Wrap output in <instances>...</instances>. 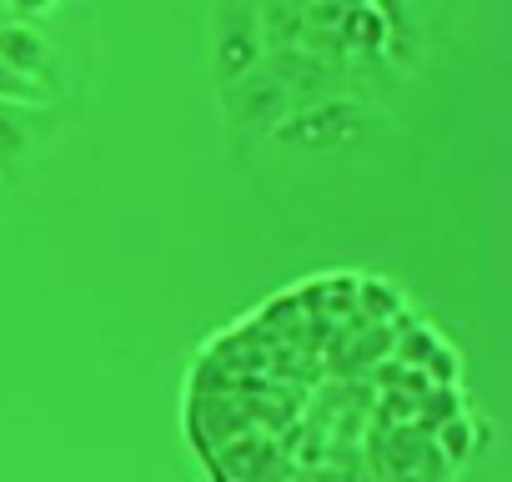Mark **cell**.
<instances>
[{
    "mask_svg": "<svg viewBox=\"0 0 512 482\" xmlns=\"http://www.w3.org/2000/svg\"><path fill=\"white\" fill-rule=\"evenodd\" d=\"M11 11H21V16H41V11H51L56 0H6Z\"/></svg>",
    "mask_w": 512,
    "mask_h": 482,
    "instance_id": "obj_1",
    "label": "cell"
}]
</instances>
